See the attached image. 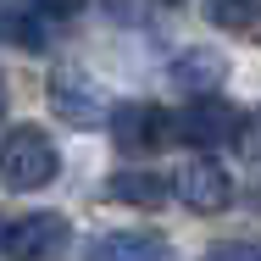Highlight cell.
Segmentation results:
<instances>
[{"mask_svg": "<svg viewBox=\"0 0 261 261\" xmlns=\"http://www.w3.org/2000/svg\"><path fill=\"white\" fill-rule=\"evenodd\" d=\"M161 6H184V0H161Z\"/></svg>", "mask_w": 261, "mask_h": 261, "instance_id": "cell-15", "label": "cell"}, {"mask_svg": "<svg viewBox=\"0 0 261 261\" xmlns=\"http://www.w3.org/2000/svg\"><path fill=\"white\" fill-rule=\"evenodd\" d=\"M206 261H261V245L256 239H217L206 250Z\"/></svg>", "mask_w": 261, "mask_h": 261, "instance_id": "cell-12", "label": "cell"}, {"mask_svg": "<svg viewBox=\"0 0 261 261\" xmlns=\"http://www.w3.org/2000/svg\"><path fill=\"white\" fill-rule=\"evenodd\" d=\"M178 200L189 211H228L233 206V172L222 161H189L178 167Z\"/></svg>", "mask_w": 261, "mask_h": 261, "instance_id": "cell-5", "label": "cell"}, {"mask_svg": "<svg viewBox=\"0 0 261 261\" xmlns=\"http://www.w3.org/2000/svg\"><path fill=\"white\" fill-rule=\"evenodd\" d=\"M206 22L222 34H256L261 28V0H206Z\"/></svg>", "mask_w": 261, "mask_h": 261, "instance_id": "cell-11", "label": "cell"}, {"mask_svg": "<svg viewBox=\"0 0 261 261\" xmlns=\"http://www.w3.org/2000/svg\"><path fill=\"white\" fill-rule=\"evenodd\" d=\"M239 150H245V161H261V106L245 117V128H239Z\"/></svg>", "mask_w": 261, "mask_h": 261, "instance_id": "cell-13", "label": "cell"}, {"mask_svg": "<svg viewBox=\"0 0 261 261\" xmlns=\"http://www.w3.org/2000/svg\"><path fill=\"white\" fill-rule=\"evenodd\" d=\"M106 122H111V145H117L122 156H156L167 139H178V117H167V111L150 106V100L117 106Z\"/></svg>", "mask_w": 261, "mask_h": 261, "instance_id": "cell-3", "label": "cell"}, {"mask_svg": "<svg viewBox=\"0 0 261 261\" xmlns=\"http://www.w3.org/2000/svg\"><path fill=\"white\" fill-rule=\"evenodd\" d=\"M106 195L122 200V206L156 211V206H167V200L178 195V178H167V172H156V167H122V172H111Z\"/></svg>", "mask_w": 261, "mask_h": 261, "instance_id": "cell-8", "label": "cell"}, {"mask_svg": "<svg viewBox=\"0 0 261 261\" xmlns=\"http://www.w3.org/2000/svg\"><path fill=\"white\" fill-rule=\"evenodd\" d=\"M50 106H56V117H67V122H78V128H89V122L106 117L100 84H95L89 72H78V67H56L50 72Z\"/></svg>", "mask_w": 261, "mask_h": 261, "instance_id": "cell-6", "label": "cell"}, {"mask_svg": "<svg viewBox=\"0 0 261 261\" xmlns=\"http://www.w3.org/2000/svg\"><path fill=\"white\" fill-rule=\"evenodd\" d=\"M28 6H39V11H50L56 22H61V17H78V11L89 6V0H28Z\"/></svg>", "mask_w": 261, "mask_h": 261, "instance_id": "cell-14", "label": "cell"}, {"mask_svg": "<svg viewBox=\"0 0 261 261\" xmlns=\"http://www.w3.org/2000/svg\"><path fill=\"white\" fill-rule=\"evenodd\" d=\"M84 261H178V256H172V239H161L150 228H117V233L89 239Z\"/></svg>", "mask_w": 261, "mask_h": 261, "instance_id": "cell-7", "label": "cell"}, {"mask_svg": "<svg viewBox=\"0 0 261 261\" xmlns=\"http://www.w3.org/2000/svg\"><path fill=\"white\" fill-rule=\"evenodd\" d=\"M0 172H6V189L28 195V189H45L61 178V150L45 128H28V122H11L6 128V150H0Z\"/></svg>", "mask_w": 261, "mask_h": 261, "instance_id": "cell-1", "label": "cell"}, {"mask_svg": "<svg viewBox=\"0 0 261 261\" xmlns=\"http://www.w3.org/2000/svg\"><path fill=\"white\" fill-rule=\"evenodd\" d=\"M72 245V228L61 211H28V217H11L6 233H0V256L6 261H61Z\"/></svg>", "mask_w": 261, "mask_h": 261, "instance_id": "cell-2", "label": "cell"}, {"mask_svg": "<svg viewBox=\"0 0 261 261\" xmlns=\"http://www.w3.org/2000/svg\"><path fill=\"white\" fill-rule=\"evenodd\" d=\"M239 128H245V111H233L217 95H195V100L178 111V145L189 150H217V145H239Z\"/></svg>", "mask_w": 261, "mask_h": 261, "instance_id": "cell-4", "label": "cell"}, {"mask_svg": "<svg viewBox=\"0 0 261 261\" xmlns=\"http://www.w3.org/2000/svg\"><path fill=\"white\" fill-rule=\"evenodd\" d=\"M50 11H39V6H28V0H11L6 6V39L17 45V50H45L50 45Z\"/></svg>", "mask_w": 261, "mask_h": 261, "instance_id": "cell-10", "label": "cell"}, {"mask_svg": "<svg viewBox=\"0 0 261 261\" xmlns=\"http://www.w3.org/2000/svg\"><path fill=\"white\" fill-rule=\"evenodd\" d=\"M222 78H228V56L211 50V45H195V50L172 56V84L189 89V95H211Z\"/></svg>", "mask_w": 261, "mask_h": 261, "instance_id": "cell-9", "label": "cell"}]
</instances>
